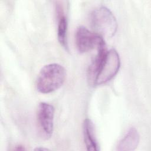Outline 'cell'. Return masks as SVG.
Listing matches in <instances>:
<instances>
[{
  "label": "cell",
  "mask_w": 151,
  "mask_h": 151,
  "mask_svg": "<svg viewBox=\"0 0 151 151\" xmlns=\"http://www.w3.org/2000/svg\"><path fill=\"white\" fill-rule=\"evenodd\" d=\"M140 141V135L134 127H131L124 137L119 141L116 150L118 151H131L134 150Z\"/></svg>",
  "instance_id": "cell-7"
},
{
  "label": "cell",
  "mask_w": 151,
  "mask_h": 151,
  "mask_svg": "<svg viewBox=\"0 0 151 151\" xmlns=\"http://www.w3.org/2000/svg\"><path fill=\"white\" fill-rule=\"evenodd\" d=\"M83 130L84 140L87 150H99V145L95 136L94 124L90 119H86L84 120Z\"/></svg>",
  "instance_id": "cell-9"
},
{
  "label": "cell",
  "mask_w": 151,
  "mask_h": 151,
  "mask_svg": "<svg viewBox=\"0 0 151 151\" xmlns=\"http://www.w3.org/2000/svg\"><path fill=\"white\" fill-rule=\"evenodd\" d=\"M93 27L100 36L111 38L116 32L117 24L115 17L107 8L101 6L96 8L91 14Z\"/></svg>",
  "instance_id": "cell-2"
},
{
  "label": "cell",
  "mask_w": 151,
  "mask_h": 151,
  "mask_svg": "<svg viewBox=\"0 0 151 151\" xmlns=\"http://www.w3.org/2000/svg\"><path fill=\"white\" fill-rule=\"evenodd\" d=\"M120 67L119 54L114 49L107 51L99 68L95 85L104 84L112 79L117 73Z\"/></svg>",
  "instance_id": "cell-3"
},
{
  "label": "cell",
  "mask_w": 151,
  "mask_h": 151,
  "mask_svg": "<svg viewBox=\"0 0 151 151\" xmlns=\"http://www.w3.org/2000/svg\"><path fill=\"white\" fill-rule=\"evenodd\" d=\"M15 150H25V149L24 147V146H20V145H19V146H17V148H15Z\"/></svg>",
  "instance_id": "cell-10"
},
{
  "label": "cell",
  "mask_w": 151,
  "mask_h": 151,
  "mask_svg": "<svg viewBox=\"0 0 151 151\" xmlns=\"http://www.w3.org/2000/svg\"><path fill=\"white\" fill-rule=\"evenodd\" d=\"M37 121L42 136L50 138L53 132L54 107L49 103H40L37 109Z\"/></svg>",
  "instance_id": "cell-4"
},
{
  "label": "cell",
  "mask_w": 151,
  "mask_h": 151,
  "mask_svg": "<svg viewBox=\"0 0 151 151\" xmlns=\"http://www.w3.org/2000/svg\"><path fill=\"white\" fill-rule=\"evenodd\" d=\"M56 14L58 19L57 37L60 44L65 48L67 47V20L65 16L63 5L57 3L55 5Z\"/></svg>",
  "instance_id": "cell-8"
},
{
  "label": "cell",
  "mask_w": 151,
  "mask_h": 151,
  "mask_svg": "<svg viewBox=\"0 0 151 151\" xmlns=\"http://www.w3.org/2000/svg\"><path fill=\"white\" fill-rule=\"evenodd\" d=\"M35 150H48V149L47 148H44V147H37L35 149Z\"/></svg>",
  "instance_id": "cell-11"
},
{
  "label": "cell",
  "mask_w": 151,
  "mask_h": 151,
  "mask_svg": "<svg viewBox=\"0 0 151 151\" xmlns=\"http://www.w3.org/2000/svg\"><path fill=\"white\" fill-rule=\"evenodd\" d=\"M97 55L89 65L87 71L88 81L89 83L91 85H95L96 80L99 68L107 52L104 40L99 43V44L97 47Z\"/></svg>",
  "instance_id": "cell-6"
},
{
  "label": "cell",
  "mask_w": 151,
  "mask_h": 151,
  "mask_svg": "<svg viewBox=\"0 0 151 151\" xmlns=\"http://www.w3.org/2000/svg\"><path fill=\"white\" fill-rule=\"evenodd\" d=\"M65 70L60 64L52 63L44 65L40 70L36 81L37 90L44 94L59 88L64 82Z\"/></svg>",
  "instance_id": "cell-1"
},
{
  "label": "cell",
  "mask_w": 151,
  "mask_h": 151,
  "mask_svg": "<svg viewBox=\"0 0 151 151\" xmlns=\"http://www.w3.org/2000/svg\"><path fill=\"white\" fill-rule=\"evenodd\" d=\"M75 39L77 48L81 53L97 47L99 43L103 40L101 36L91 32L84 26H80L77 28Z\"/></svg>",
  "instance_id": "cell-5"
}]
</instances>
